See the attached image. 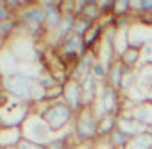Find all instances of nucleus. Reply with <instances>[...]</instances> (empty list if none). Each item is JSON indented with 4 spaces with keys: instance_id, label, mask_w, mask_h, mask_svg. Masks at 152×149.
Masks as SVG:
<instances>
[{
    "instance_id": "obj_33",
    "label": "nucleus",
    "mask_w": 152,
    "mask_h": 149,
    "mask_svg": "<svg viewBox=\"0 0 152 149\" xmlns=\"http://www.w3.org/2000/svg\"><path fill=\"white\" fill-rule=\"evenodd\" d=\"M73 149H75V147H73ZM91 149H93V147H91Z\"/></svg>"
},
{
    "instance_id": "obj_3",
    "label": "nucleus",
    "mask_w": 152,
    "mask_h": 149,
    "mask_svg": "<svg viewBox=\"0 0 152 149\" xmlns=\"http://www.w3.org/2000/svg\"><path fill=\"white\" fill-rule=\"evenodd\" d=\"M72 133H73L75 145L95 144L99 140V119L93 108H84L81 113L75 115L72 124Z\"/></svg>"
},
{
    "instance_id": "obj_6",
    "label": "nucleus",
    "mask_w": 152,
    "mask_h": 149,
    "mask_svg": "<svg viewBox=\"0 0 152 149\" xmlns=\"http://www.w3.org/2000/svg\"><path fill=\"white\" fill-rule=\"evenodd\" d=\"M22 131H23V138L25 140H31L34 144H39V145H47L54 138V133L50 131V128L39 117L38 111H32L27 117V120L22 126Z\"/></svg>"
},
{
    "instance_id": "obj_9",
    "label": "nucleus",
    "mask_w": 152,
    "mask_h": 149,
    "mask_svg": "<svg viewBox=\"0 0 152 149\" xmlns=\"http://www.w3.org/2000/svg\"><path fill=\"white\" fill-rule=\"evenodd\" d=\"M16 72H20V61L6 43V47L0 50V74H2V77H7Z\"/></svg>"
},
{
    "instance_id": "obj_23",
    "label": "nucleus",
    "mask_w": 152,
    "mask_h": 149,
    "mask_svg": "<svg viewBox=\"0 0 152 149\" xmlns=\"http://www.w3.org/2000/svg\"><path fill=\"white\" fill-rule=\"evenodd\" d=\"M131 13H132L131 0H115V11H113L115 18H129Z\"/></svg>"
},
{
    "instance_id": "obj_17",
    "label": "nucleus",
    "mask_w": 152,
    "mask_h": 149,
    "mask_svg": "<svg viewBox=\"0 0 152 149\" xmlns=\"http://www.w3.org/2000/svg\"><path fill=\"white\" fill-rule=\"evenodd\" d=\"M118 119L115 115H106L99 119V140H107V136L116 129Z\"/></svg>"
},
{
    "instance_id": "obj_22",
    "label": "nucleus",
    "mask_w": 152,
    "mask_h": 149,
    "mask_svg": "<svg viewBox=\"0 0 152 149\" xmlns=\"http://www.w3.org/2000/svg\"><path fill=\"white\" fill-rule=\"evenodd\" d=\"M131 6L136 16H152V0H131Z\"/></svg>"
},
{
    "instance_id": "obj_15",
    "label": "nucleus",
    "mask_w": 152,
    "mask_h": 149,
    "mask_svg": "<svg viewBox=\"0 0 152 149\" xmlns=\"http://www.w3.org/2000/svg\"><path fill=\"white\" fill-rule=\"evenodd\" d=\"M131 115H132V119H134L136 122H140L143 128H148V126L152 124V101H145V103L134 106L132 111H131Z\"/></svg>"
},
{
    "instance_id": "obj_2",
    "label": "nucleus",
    "mask_w": 152,
    "mask_h": 149,
    "mask_svg": "<svg viewBox=\"0 0 152 149\" xmlns=\"http://www.w3.org/2000/svg\"><path fill=\"white\" fill-rule=\"evenodd\" d=\"M36 86H38L36 77L27 74V72H23V70L13 74V76L4 77V81H2V90L9 97H13L16 101H22V103H27V104H31V99H32V94H34Z\"/></svg>"
},
{
    "instance_id": "obj_21",
    "label": "nucleus",
    "mask_w": 152,
    "mask_h": 149,
    "mask_svg": "<svg viewBox=\"0 0 152 149\" xmlns=\"http://www.w3.org/2000/svg\"><path fill=\"white\" fill-rule=\"evenodd\" d=\"M129 140H131V138H129L125 133H122L118 128L107 136V144H109L113 149H125V145L129 144Z\"/></svg>"
},
{
    "instance_id": "obj_25",
    "label": "nucleus",
    "mask_w": 152,
    "mask_h": 149,
    "mask_svg": "<svg viewBox=\"0 0 152 149\" xmlns=\"http://www.w3.org/2000/svg\"><path fill=\"white\" fill-rule=\"evenodd\" d=\"M95 24L93 22H90V20H86V18H83V16H77V20H75V25H73V34H77V36H86V32L93 27Z\"/></svg>"
},
{
    "instance_id": "obj_28",
    "label": "nucleus",
    "mask_w": 152,
    "mask_h": 149,
    "mask_svg": "<svg viewBox=\"0 0 152 149\" xmlns=\"http://www.w3.org/2000/svg\"><path fill=\"white\" fill-rule=\"evenodd\" d=\"M9 18H13V13L9 11V7L6 6V2H0V24H4Z\"/></svg>"
},
{
    "instance_id": "obj_24",
    "label": "nucleus",
    "mask_w": 152,
    "mask_h": 149,
    "mask_svg": "<svg viewBox=\"0 0 152 149\" xmlns=\"http://www.w3.org/2000/svg\"><path fill=\"white\" fill-rule=\"evenodd\" d=\"M91 76L100 83V85H104L106 83V77H107V66L102 63V61H95L93 63V66H91Z\"/></svg>"
},
{
    "instance_id": "obj_26",
    "label": "nucleus",
    "mask_w": 152,
    "mask_h": 149,
    "mask_svg": "<svg viewBox=\"0 0 152 149\" xmlns=\"http://www.w3.org/2000/svg\"><path fill=\"white\" fill-rule=\"evenodd\" d=\"M99 7H100V13H102V16L106 18H109V16H113V11H115V0H100L99 2Z\"/></svg>"
},
{
    "instance_id": "obj_14",
    "label": "nucleus",
    "mask_w": 152,
    "mask_h": 149,
    "mask_svg": "<svg viewBox=\"0 0 152 149\" xmlns=\"http://www.w3.org/2000/svg\"><path fill=\"white\" fill-rule=\"evenodd\" d=\"M102 38H104V25L99 22V24H95V25L86 32V36H84L86 50L97 54V50H99V47H100V43H102Z\"/></svg>"
},
{
    "instance_id": "obj_13",
    "label": "nucleus",
    "mask_w": 152,
    "mask_h": 149,
    "mask_svg": "<svg viewBox=\"0 0 152 149\" xmlns=\"http://www.w3.org/2000/svg\"><path fill=\"white\" fill-rule=\"evenodd\" d=\"M131 72V68H127V66H124L118 59L109 66V70H107V77H106V83L104 85H109L111 88H115V90H122V81H124V77L127 76V74Z\"/></svg>"
},
{
    "instance_id": "obj_16",
    "label": "nucleus",
    "mask_w": 152,
    "mask_h": 149,
    "mask_svg": "<svg viewBox=\"0 0 152 149\" xmlns=\"http://www.w3.org/2000/svg\"><path fill=\"white\" fill-rule=\"evenodd\" d=\"M141 58H143L141 50L129 47V49H127L120 58H118V61H120L124 66L131 68V70H138V68H140V65H141Z\"/></svg>"
},
{
    "instance_id": "obj_31",
    "label": "nucleus",
    "mask_w": 152,
    "mask_h": 149,
    "mask_svg": "<svg viewBox=\"0 0 152 149\" xmlns=\"http://www.w3.org/2000/svg\"><path fill=\"white\" fill-rule=\"evenodd\" d=\"M0 124H2V120H0Z\"/></svg>"
},
{
    "instance_id": "obj_30",
    "label": "nucleus",
    "mask_w": 152,
    "mask_h": 149,
    "mask_svg": "<svg viewBox=\"0 0 152 149\" xmlns=\"http://www.w3.org/2000/svg\"><path fill=\"white\" fill-rule=\"evenodd\" d=\"M147 133H148V135H150V136H152V124H150V126H148V128H147Z\"/></svg>"
},
{
    "instance_id": "obj_11",
    "label": "nucleus",
    "mask_w": 152,
    "mask_h": 149,
    "mask_svg": "<svg viewBox=\"0 0 152 149\" xmlns=\"http://www.w3.org/2000/svg\"><path fill=\"white\" fill-rule=\"evenodd\" d=\"M23 140L22 128H4L0 126V149H16Z\"/></svg>"
},
{
    "instance_id": "obj_32",
    "label": "nucleus",
    "mask_w": 152,
    "mask_h": 149,
    "mask_svg": "<svg viewBox=\"0 0 152 149\" xmlns=\"http://www.w3.org/2000/svg\"><path fill=\"white\" fill-rule=\"evenodd\" d=\"M70 149H73V147H70Z\"/></svg>"
},
{
    "instance_id": "obj_7",
    "label": "nucleus",
    "mask_w": 152,
    "mask_h": 149,
    "mask_svg": "<svg viewBox=\"0 0 152 149\" xmlns=\"http://www.w3.org/2000/svg\"><path fill=\"white\" fill-rule=\"evenodd\" d=\"M63 103L73 111V115H77L84 110V97L79 86V81L70 79L64 86H63Z\"/></svg>"
},
{
    "instance_id": "obj_27",
    "label": "nucleus",
    "mask_w": 152,
    "mask_h": 149,
    "mask_svg": "<svg viewBox=\"0 0 152 149\" xmlns=\"http://www.w3.org/2000/svg\"><path fill=\"white\" fill-rule=\"evenodd\" d=\"M61 11H63V15L75 16V0H61Z\"/></svg>"
},
{
    "instance_id": "obj_5",
    "label": "nucleus",
    "mask_w": 152,
    "mask_h": 149,
    "mask_svg": "<svg viewBox=\"0 0 152 149\" xmlns=\"http://www.w3.org/2000/svg\"><path fill=\"white\" fill-rule=\"evenodd\" d=\"M16 18L20 20V25L34 40L41 38V36H47V29H45V9H43V6L39 2H32L22 13H18Z\"/></svg>"
},
{
    "instance_id": "obj_4",
    "label": "nucleus",
    "mask_w": 152,
    "mask_h": 149,
    "mask_svg": "<svg viewBox=\"0 0 152 149\" xmlns=\"http://www.w3.org/2000/svg\"><path fill=\"white\" fill-rule=\"evenodd\" d=\"M122 106H124V95H122V92L111 88L109 85H100L97 101L93 104V111H95L97 119L106 117V115L118 117L122 113Z\"/></svg>"
},
{
    "instance_id": "obj_12",
    "label": "nucleus",
    "mask_w": 152,
    "mask_h": 149,
    "mask_svg": "<svg viewBox=\"0 0 152 149\" xmlns=\"http://www.w3.org/2000/svg\"><path fill=\"white\" fill-rule=\"evenodd\" d=\"M116 119H118L116 128H118L122 133H125L129 138H134V136H138V135H141V133L147 131V128H143L140 122H136L131 113H120Z\"/></svg>"
},
{
    "instance_id": "obj_1",
    "label": "nucleus",
    "mask_w": 152,
    "mask_h": 149,
    "mask_svg": "<svg viewBox=\"0 0 152 149\" xmlns=\"http://www.w3.org/2000/svg\"><path fill=\"white\" fill-rule=\"evenodd\" d=\"M39 117L47 122L52 133H61L64 129H70L73 124V111L63 103V101H54V103H43L36 108Z\"/></svg>"
},
{
    "instance_id": "obj_29",
    "label": "nucleus",
    "mask_w": 152,
    "mask_h": 149,
    "mask_svg": "<svg viewBox=\"0 0 152 149\" xmlns=\"http://www.w3.org/2000/svg\"><path fill=\"white\" fill-rule=\"evenodd\" d=\"M16 149H45V145H39V144H34V142H31V140H25V138H23Z\"/></svg>"
},
{
    "instance_id": "obj_18",
    "label": "nucleus",
    "mask_w": 152,
    "mask_h": 149,
    "mask_svg": "<svg viewBox=\"0 0 152 149\" xmlns=\"http://www.w3.org/2000/svg\"><path fill=\"white\" fill-rule=\"evenodd\" d=\"M75 145V140H73V133H72V128L68 129V133L64 135H59V136H54L47 145L45 149H70Z\"/></svg>"
},
{
    "instance_id": "obj_8",
    "label": "nucleus",
    "mask_w": 152,
    "mask_h": 149,
    "mask_svg": "<svg viewBox=\"0 0 152 149\" xmlns=\"http://www.w3.org/2000/svg\"><path fill=\"white\" fill-rule=\"evenodd\" d=\"M45 9V29H47V34H52L61 20H63V11H61V0H45V2H39Z\"/></svg>"
},
{
    "instance_id": "obj_20",
    "label": "nucleus",
    "mask_w": 152,
    "mask_h": 149,
    "mask_svg": "<svg viewBox=\"0 0 152 149\" xmlns=\"http://www.w3.org/2000/svg\"><path fill=\"white\" fill-rule=\"evenodd\" d=\"M125 149H152V136L145 131V133L131 138L129 144L125 145Z\"/></svg>"
},
{
    "instance_id": "obj_10",
    "label": "nucleus",
    "mask_w": 152,
    "mask_h": 149,
    "mask_svg": "<svg viewBox=\"0 0 152 149\" xmlns=\"http://www.w3.org/2000/svg\"><path fill=\"white\" fill-rule=\"evenodd\" d=\"M95 61H97V54H95V52L84 54L77 63L73 65V68L70 70L72 79H73V81H81V79H84L88 74H91V66H93Z\"/></svg>"
},
{
    "instance_id": "obj_19",
    "label": "nucleus",
    "mask_w": 152,
    "mask_h": 149,
    "mask_svg": "<svg viewBox=\"0 0 152 149\" xmlns=\"http://www.w3.org/2000/svg\"><path fill=\"white\" fill-rule=\"evenodd\" d=\"M81 16H83V18H86V20H90V22H93V24L102 22V20H104V16H102L100 7H99V0H90L88 6L84 7V11H83V15H81Z\"/></svg>"
}]
</instances>
